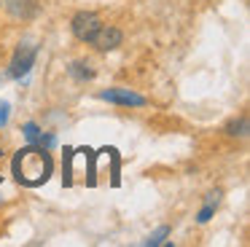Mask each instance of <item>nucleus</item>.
Segmentation results:
<instances>
[{"label": "nucleus", "instance_id": "obj_1", "mask_svg": "<svg viewBox=\"0 0 250 247\" xmlns=\"http://www.w3.org/2000/svg\"><path fill=\"white\" fill-rule=\"evenodd\" d=\"M11 169H14V177H17L22 185L27 188H38L43 185L46 180L51 177V156H49V148H41V145H30V148H22L11 161Z\"/></svg>", "mask_w": 250, "mask_h": 247}, {"label": "nucleus", "instance_id": "obj_11", "mask_svg": "<svg viewBox=\"0 0 250 247\" xmlns=\"http://www.w3.org/2000/svg\"><path fill=\"white\" fill-rule=\"evenodd\" d=\"M0 161H3V150H0ZM0 183H3V175H0Z\"/></svg>", "mask_w": 250, "mask_h": 247}, {"label": "nucleus", "instance_id": "obj_2", "mask_svg": "<svg viewBox=\"0 0 250 247\" xmlns=\"http://www.w3.org/2000/svg\"><path fill=\"white\" fill-rule=\"evenodd\" d=\"M100 27H103V19L94 11H81V14L73 16V35L83 43H92V38L100 32Z\"/></svg>", "mask_w": 250, "mask_h": 247}, {"label": "nucleus", "instance_id": "obj_9", "mask_svg": "<svg viewBox=\"0 0 250 247\" xmlns=\"http://www.w3.org/2000/svg\"><path fill=\"white\" fill-rule=\"evenodd\" d=\"M24 137H27L30 143H38V137H41V129L35 126L33 121H30V124H24Z\"/></svg>", "mask_w": 250, "mask_h": 247}, {"label": "nucleus", "instance_id": "obj_8", "mask_svg": "<svg viewBox=\"0 0 250 247\" xmlns=\"http://www.w3.org/2000/svg\"><path fill=\"white\" fill-rule=\"evenodd\" d=\"M167 234H169V228H167V226H162L159 231H153V234L148 236V239H146V245H153V247H156V245H162V242H164V236H167Z\"/></svg>", "mask_w": 250, "mask_h": 247}, {"label": "nucleus", "instance_id": "obj_5", "mask_svg": "<svg viewBox=\"0 0 250 247\" xmlns=\"http://www.w3.org/2000/svg\"><path fill=\"white\" fill-rule=\"evenodd\" d=\"M121 30H116V27H100V32L92 38V46L100 48V51H113L116 46H121Z\"/></svg>", "mask_w": 250, "mask_h": 247}, {"label": "nucleus", "instance_id": "obj_3", "mask_svg": "<svg viewBox=\"0 0 250 247\" xmlns=\"http://www.w3.org/2000/svg\"><path fill=\"white\" fill-rule=\"evenodd\" d=\"M35 54H38V48L30 46V43L19 46L17 54H14V59H11V70H8V73H11L14 78H24L35 64Z\"/></svg>", "mask_w": 250, "mask_h": 247}, {"label": "nucleus", "instance_id": "obj_4", "mask_svg": "<svg viewBox=\"0 0 250 247\" xmlns=\"http://www.w3.org/2000/svg\"><path fill=\"white\" fill-rule=\"evenodd\" d=\"M100 100L105 102H113V105H126V107H140L146 105V97L135 94V91L129 89H108V91H100Z\"/></svg>", "mask_w": 250, "mask_h": 247}, {"label": "nucleus", "instance_id": "obj_6", "mask_svg": "<svg viewBox=\"0 0 250 247\" xmlns=\"http://www.w3.org/2000/svg\"><path fill=\"white\" fill-rule=\"evenodd\" d=\"M8 8H11L14 16H30L35 11L33 0H8Z\"/></svg>", "mask_w": 250, "mask_h": 247}, {"label": "nucleus", "instance_id": "obj_10", "mask_svg": "<svg viewBox=\"0 0 250 247\" xmlns=\"http://www.w3.org/2000/svg\"><path fill=\"white\" fill-rule=\"evenodd\" d=\"M8 116H11V105H8L6 100H0V126L8 124Z\"/></svg>", "mask_w": 250, "mask_h": 247}, {"label": "nucleus", "instance_id": "obj_7", "mask_svg": "<svg viewBox=\"0 0 250 247\" xmlns=\"http://www.w3.org/2000/svg\"><path fill=\"white\" fill-rule=\"evenodd\" d=\"M70 75H73V78H78V81H86V78H92V70H89L86 67V64H81V62H76V64H73V67H70Z\"/></svg>", "mask_w": 250, "mask_h": 247}]
</instances>
